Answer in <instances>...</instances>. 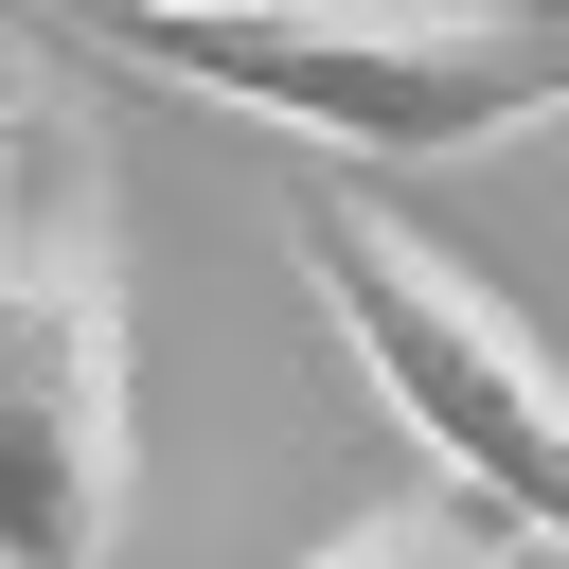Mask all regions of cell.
<instances>
[{
	"label": "cell",
	"mask_w": 569,
	"mask_h": 569,
	"mask_svg": "<svg viewBox=\"0 0 569 569\" xmlns=\"http://www.w3.org/2000/svg\"><path fill=\"white\" fill-rule=\"evenodd\" d=\"M480 18H533V36H569V0H480Z\"/></svg>",
	"instance_id": "8992f818"
},
{
	"label": "cell",
	"mask_w": 569,
	"mask_h": 569,
	"mask_svg": "<svg viewBox=\"0 0 569 569\" xmlns=\"http://www.w3.org/2000/svg\"><path fill=\"white\" fill-rule=\"evenodd\" d=\"M302 569H551L533 533H498L480 498H391V516H356L338 551H302Z\"/></svg>",
	"instance_id": "277c9868"
},
{
	"label": "cell",
	"mask_w": 569,
	"mask_h": 569,
	"mask_svg": "<svg viewBox=\"0 0 569 569\" xmlns=\"http://www.w3.org/2000/svg\"><path fill=\"white\" fill-rule=\"evenodd\" d=\"M284 249H302L320 320L356 338V373L391 391V427L445 462V498H480L498 533H533L569 569V373H551V338L462 249H427L409 213H373L356 178H302L284 196Z\"/></svg>",
	"instance_id": "7a4b0ae2"
},
{
	"label": "cell",
	"mask_w": 569,
	"mask_h": 569,
	"mask_svg": "<svg viewBox=\"0 0 569 569\" xmlns=\"http://www.w3.org/2000/svg\"><path fill=\"white\" fill-rule=\"evenodd\" d=\"M71 18H124V0H71Z\"/></svg>",
	"instance_id": "52a82bcc"
},
{
	"label": "cell",
	"mask_w": 569,
	"mask_h": 569,
	"mask_svg": "<svg viewBox=\"0 0 569 569\" xmlns=\"http://www.w3.org/2000/svg\"><path fill=\"white\" fill-rule=\"evenodd\" d=\"M89 36L320 160H480L569 107V36L480 18V0H124Z\"/></svg>",
	"instance_id": "6da1fadb"
},
{
	"label": "cell",
	"mask_w": 569,
	"mask_h": 569,
	"mask_svg": "<svg viewBox=\"0 0 569 569\" xmlns=\"http://www.w3.org/2000/svg\"><path fill=\"white\" fill-rule=\"evenodd\" d=\"M124 533V249L89 160L0 178V569H107Z\"/></svg>",
	"instance_id": "3957f363"
},
{
	"label": "cell",
	"mask_w": 569,
	"mask_h": 569,
	"mask_svg": "<svg viewBox=\"0 0 569 569\" xmlns=\"http://www.w3.org/2000/svg\"><path fill=\"white\" fill-rule=\"evenodd\" d=\"M0 124H36V53L18 36H0Z\"/></svg>",
	"instance_id": "5b68a950"
}]
</instances>
